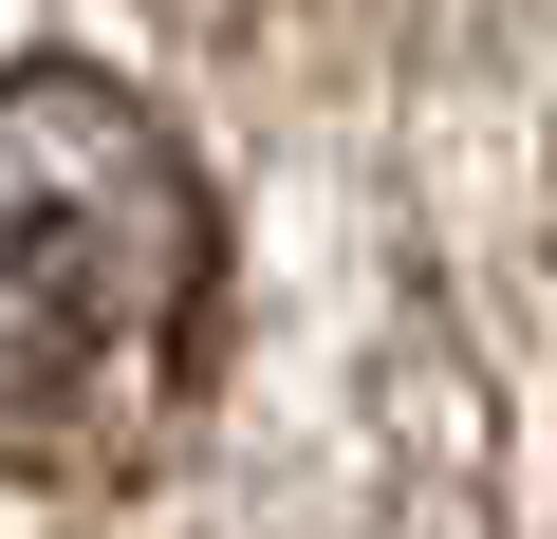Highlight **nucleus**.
Instances as JSON below:
<instances>
[{"instance_id": "1", "label": "nucleus", "mask_w": 557, "mask_h": 539, "mask_svg": "<svg viewBox=\"0 0 557 539\" xmlns=\"http://www.w3.org/2000/svg\"><path fill=\"white\" fill-rule=\"evenodd\" d=\"M205 168L112 75H0V465H94L205 335Z\"/></svg>"}]
</instances>
